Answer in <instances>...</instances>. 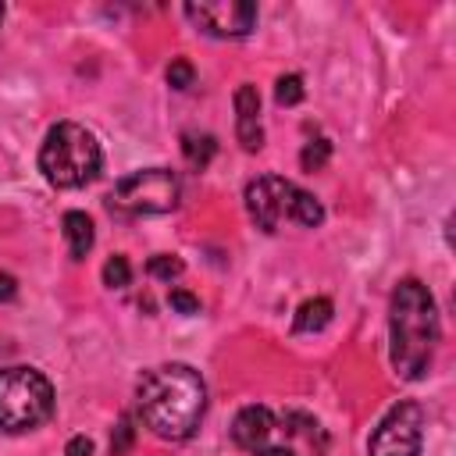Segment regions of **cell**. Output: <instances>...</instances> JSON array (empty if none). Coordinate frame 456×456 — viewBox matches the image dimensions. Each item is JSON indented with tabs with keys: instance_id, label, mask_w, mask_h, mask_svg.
<instances>
[{
	"instance_id": "cell-9",
	"label": "cell",
	"mask_w": 456,
	"mask_h": 456,
	"mask_svg": "<svg viewBox=\"0 0 456 456\" xmlns=\"http://www.w3.org/2000/svg\"><path fill=\"white\" fill-rule=\"evenodd\" d=\"M271 435H274V413L267 406H242L232 420V442L246 452L271 445Z\"/></svg>"
},
{
	"instance_id": "cell-8",
	"label": "cell",
	"mask_w": 456,
	"mask_h": 456,
	"mask_svg": "<svg viewBox=\"0 0 456 456\" xmlns=\"http://www.w3.org/2000/svg\"><path fill=\"white\" fill-rule=\"evenodd\" d=\"M185 18L217 39H239L249 36L256 25V7L246 0H200V4H185Z\"/></svg>"
},
{
	"instance_id": "cell-16",
	"label": "cell",
	"mask_w": 456,
	"mask_h": 456,
	"mask_svg": "<svg viewBox=\"0 0 456 456\" xmlns=\"http://www.w3.org/2000/svg\"><path fill=\"white\" fill-rule=\"evenodd\" d=\"M274 100L281 107H296L303 100V78L299 75H281L278 86H274Z\"/></svg>"
},
{
	"instance_id": "cell-3",
	"label": "cell",
	"mask_w": 456,
	"mask_h": 456,
	"mask_svg": "<svg viewBox=\"0 0 456 456\" xmlns=\"http://www.w3.org/2000/svg\"><path fill=\"white\" fill-rule=\"evenodd\" d=\"M103 153L96 135L78 121H57L39 146V171L53 189H82L100 175Z\"/></svg>"
},
{
	"instance_id": "cell-7",
	"label": "cell",
	"mask_w": 456,
	"mask_h": 456,
	"mask_svg": "<svg viewBox=\"0 0 456 456\" xmlns=\"http://www.w3.org/2000/svg\"><path fill=\"white\" fill-rule=\"evenodd\" d=\"M424 442V410L413 399L395 403L367 442V456H420Z\"/></svg>"
},
{
	"instance_id": "cell-2",
	"label": "cell",
	"mask_w": 456,
	"mask_h": 456,
	"mask_svg": "<svg viewBox=\"0 0 456 456\" xmlns=\"http://www.w3.org/2000/svg\"><path fill=\"white\" fill-rule=\"evenodd\" d=\"M438 335H442V324H438V306L431 289L417 278H403L388 303V338H392L388 356L403 381L428 378Z\"/></svg>"
},
{
	"instance_id": "cell-4",
	"label": "cell",
	"mask_w": 456,
	"mask_h": 456,
	"mask_svg": "<svg viewBox=\"0 0 456 456\" xmlns=\"http://www.w3.org/2000/svg\"><path fill=\"white\" fill-rule=\"evenodd\" d=\"M246 210L264 232H278L281 224L317 228L324 221V207L314 192L299 189L281 175H260L246 185Z\"/></svg>"
},
{
	"instance_id": "cell-14",
	"label": "cell",
	"mask_w": 456,
	"mask_h": 456,
	"mask_svg": "<svg viewBox=\"0 0 456 456\" xmlns=\"http://www.w3.org/2000/svg\"><path fill=\"white\" fill-rule=\"evenodd\" d=\"M328 157H331V142L328 139H310L299 153V164H303V171H321L328 164Z\"/></svg>"
},
{
	"instance_id": "cell-10",
	"label": "cell",
	"mask_w": 456,
	"mask_h": 456,
	"mask_svg": "<svg viewBox=\"0 0 456 456\" xmlns=\"http://www.w3.org/2000/svg\"><path fill=\"white\" fill-rule=\"evenodd\" d=\"M235 135L242 142V150H260L264 146V128H260V93L256 86L242 82L235 89Z\"/></svg>"
},
{
	"instance_id": "cell-1",
	"label": "cell",
	"mask_w": 456,
	"mask_h": 456,
	"mask_svg": "<svg viewBox=\"0 0 456 456\" xmlns=\"http://www.w3.org/2000/svg\"><path fill=\"white\" fill-rule=\"evenodd\" d=\"M135 406L157 438L185 442L196 435L207 413V385L189 363H160L142 370L135 385Z\"/></svg>"
},
{
	"instance_id": "cell-11",
	"label": "cell",
	"mask_w": 456,
	"mask_h": 456,
	"mask_svg": "<svg viewBox=\"0 0 456 456\" xmlns=\"http://www.w3.org/2000/svg\"><path fill=\"white\" fill-rule=\"evenodd\" d=\"M64 239H68V253L75 260H82L89 249H93V221L82 214V210H68L64 214Z\"/></svg>"
},
{
	"instance_id": "cell-6",
	"label": "cell",
	"mask_w": 456,
	"mask_h": 456,
	"mask_svg": "<svg viewBox=\"0 0 456 456\" xmlns=\"http://www.w3.org/2000/svg\"><path fill=\"white\" fill-rule=\"evenodd\" d=\"M178 196H182V182H178L175 171H167V167H142V171L125 175L110 189L107 207L118 217H153V214L175 210Z\"/></svg>"
},
{
	"instance_id": "cell-17",
	"label": "cell",
	"mask_w": 456,
	"mask_h": 456,
	"mask_svg": "<svg viewBox=\"0 0 456 456\" xmlns=\"http://www.w3.org/2000/svg\"><path fill=\"white\" fill-rule=\"evenodd\" d=\"M146 271H150L153 278H160V281H171V278H178V274L185 271V264H182L178 256H167V253H160V256H150Z\"/></svg>"
},
{
	"instance_id": "cell-13",
	"label": "cell",
	"mask_w": 456,
	"mask_h": 456,
	"mask_svg": "<svg viewBox=\"0 0 456 456\" xmlns=\"http://www.w3.org/2000/svg\"><path fill=\"white\" fill-rule=\"evenodd\" d=\"M214 150H217L214 135H196V132H185L182 135V153H185V160L192 167H207L210 157H214Z\"/></svg>"
},
{
	"instance_id": "cell-12",
	"label": "cell",
	"mask_w": 456,
	"mask_h": 456,
	"mask_svg": "<svg viewBox=\"0 0 456 456\" xmlns=\"http://www.w3.org/2000/svg\"><path fill=\"white\" fill-rule=\"evenodd\" d=\"M331 314H335L331 299L328 296H314L296 310V331H321L331 321Z\"/></svg>"
},
{
	"instance_id": "cell-22",
	"label": "cell",
	"mask_w": 456,
	"mask_h": 456,
	"mask_svg": "<svg viewBox=\"0 0 456 456\" xmlns=\"http://www.w3.org/2000/svg\"><path fill=\"white\" fill-rule=\"evenodd\" d=\"M253 456H296V449H292V445H264V449H256Z\"/></svg>"
},
{
	"instance_id": "cell-18",
	"label": "cell",
	"mask_w": 456,
	"mask_h": 456,
	"mask_svg": "<svg viewBox=\"0 0 456 456\" xmlns=\"http://www.w3.org/2000/svg\"><path fill=\"white\" fill-rule=\"evenodd\" d=\"M192 78H196V68H192L185 57H178V61L167 64V86H171V89H189Z\"/></svg>"
},
{
	"instance_id": "cell-15",
	"label": "cell",
	"mask_w": 456,
	"mask_h": 456,
	"mask_svg": "<svg viewBox=\"0 0 456 456\" xmlns=\"http://www.w3.org/2000/svg\"><path fill=\"white\" fill-rule=\"evenodd\" d=\"M128 281H132V264H128V256L114 253V256L103 264V285H110V289H125Z\"/></svg>"
},
{
	"instance_id": "cell-19",
	"label": "cell",
	"mask_w": 456,
	"mask_h": 456,
	"mask_svg": "<svg viewBox=\"0 0 456 456\" xmlns=\"http://www.w3.org/2000/svg\"><path fill=\"white\" fill-rule=\"evenodd\" d=\"M132 438H135V428H132V417H121V424H118V431H114V438H110V452L114 456H121L128 445H132Z\"/></svg>"
},
{
	"instance_id": "cell-23",
	"label": "cell",
	"mask_w": 456,
	"mask_h": 456,
	"mask_svg": "<svg viewBox=\"0 0 456 456\" xmlns=\"http://www.w3.org/2000/svg\"><path fill=\"white\" fill-rule=\"evenodd\" d=\"M14 292H18V281L11 274H0V299H14Z\"/></svg>"
},
{
	"instance_id": "cell-20",
	"label": "cell",
	"mask_w": 456,
	"mask_h": 456,
	"mask_svg": "<svg viewBox=\"0 0 456 456\" xmlns=\"http://www.w3.org/2000/svg\"><path fill=\"white\" fill-rule=\"evenodd\" d=\"M167 303H171V310H178V314H200V299H196L192 292H185V289H171Z\"/></svg>"
},
{
	"instance_id": "cell-5",
	"label": "cell",
	"mask_w": 456,
	"mask_h": 456,
	"mask_svg": "<svg viewBox=\"0 0 456 456\" xmlns=\"http://www.w3.org/2000/svg\"><path fill=\"white\" fill-rule=\"evenodd\" d=\"M53 385L36 367H4L0 370V428L7 435H25L50 420Z\"/></svg>"
},
{
	"instance_id": "cell-21",
	"label": "cell",
	"mask_w": 456,
	"mask_h": 456,
	"mask_svg": "<svg viewBox=\"0 0 456 456\" xmlns=\"http://www.w3.org/2000/svg\"><path fill=\"white\" fill-rule=\"evenodd\" d=\"M64 456H93V442L86 435H75L68 445H64Z\"/></svg>"
}]
</instances>
